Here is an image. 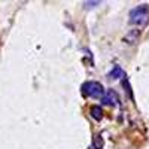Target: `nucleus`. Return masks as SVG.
I'll return each instance as SVG.
<instances>
[{"label": "nucleus", "mask_w": 149, "mask_h": 149, "mask_svg": "<svg viewBox=\"0 0 149 149\" xmlns=\"http://www.w3.org/2000/svg\"><path fill=\"white\" fill-rule=\"evenodd\" d=\"M109 78H110V79H113V81H116V79H122V78H125V72H124L119 66H115L113 69H112V72L109 73Z\"/></svg>", "instance_id": "nucleus-4"}, {"label": "nucleus", "mask_w": 149, "mask_h": 149, "mask_svg": "<svg viewBox=\"0 0 149 149\" xmlns=\"http://www.w3.org/2000/svg\"><path fill=\"white\" fill-rule=\"evenodd\" d=\"M98 3H100V2H85V3H84V5H85V6H86V8H93V6H94V5H95V6H97V5H98Z\"/></svg>", "instance_id": "nucleus-7"}, {"label": "nucleus", "mask_w": 149, "mask_h": 149, "mask_svg": "<svg viewBox=\"0 0 149 149\" xmlns=\"http://www.w3.org/2000/svg\"><path fill=\"white\" fill-rule=\"evenodd\" d=\"M93 146H94V149H102L103 148V140H102L100 136H95V137H94Z\"/></svg>", "instance_id": "nucleus-6"}, {"label": "nucleus", "mask_w": 149, "mask_h": 149, "mask_svg": "<svg viewBox=\"0 0 149 149\" xmlns=\"http://www.w3.org/2000/svg\"><path fill=\"white\" fill-rule=\"evenodd\" d=\"M90 113H91V116H93L95 121H102V119H103V109H102L100 106H93V107L90 109Z\"/></svg>", "instance_id": "nucleus-5"}, {"label": "nucleus", "mask_w": 149, "mask_h": 149, "mask_svg": "<svg viewBox=\"0 0 149 149\" xmlns=\"http://www.w3.org/2000/svg\"><path fill=\"white\" fill-rule=\"evenodd\" d=\"M102 103L106 106H116L119 104V95L113 90H107V93H104L102 97Z\"/></svg>", "instance_id": "nucleus-3"}, {"label": "nucleus", "mask_w": 149, "mask_h": 149, "mask_svg": "<svg viewBox=\"0 0 149 149\" xmlns=\"http://www.w3.org/2000/svg\"><path fill=\"white\" fill-rule=\"evenodd\" d=\"M148 21H149V6L148 5H140L130 12V22L131 24L145 26Z\"/></svg>", "instance_id": "nucleus-1"}, {"label": "nucleus", "mask_w": 149, "mask_h": 149, "mask_svg": "<svg viewBox=\"0 0 149 149\" xmlns=\"http://www.w3.org/2000/svg\"><path fill=\"white\" fill-rule=\"evenodd\" d=\"M81 93L85 97H93V98H102L104 94V88L100 82H85L81 86Z\"/></svg>", "instance_id": "nucleus-2"}]
</instances>
